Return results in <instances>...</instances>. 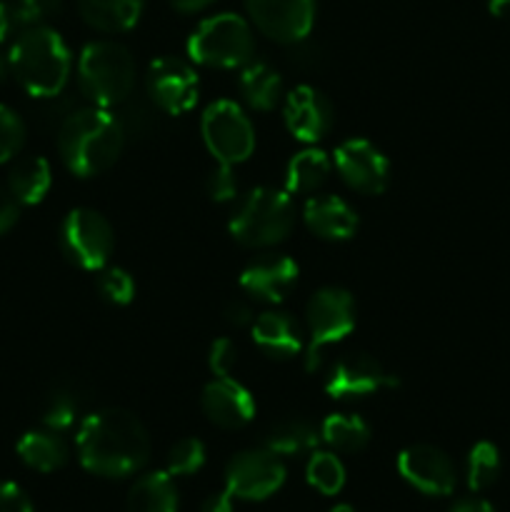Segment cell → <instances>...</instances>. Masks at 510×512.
I'll return each instance as SVG.
<instances>
[{"label":"cell","instance_id":"d6986e66","mask_svg":"<svg viewBox=\"0 0 510 512\" xmlns=\"http://www.w3.org/2000/svg\"><path fill=\"white\" fill-rule=\"evenodd\" d=\"M303 220L323 240H348L358 230V213L338 195H318L305 203Z\"/></svg>","mask_w":510,"mask_h":512},{"label":"cell","instance_id":"74e56055","mask_svg":"<svg viewBox=\"0 0 510 512\" xmlns=\"http://www.w3.org/2000/svg\"><path fill=\"white\" fill-rule=\"evenodd\" d=\"M235 363H238V348L230 338H218L210 345L208 353V365L213 370L215 378H230Z\"/></svg>","mask_w":510,"mask_h":512},{"label":"cell","instance_id":"ba28073f","mask_svg":"<svg viewBox=\"0 0 510 512\" xmlns=\"http://www.w3.org/2000/svg\"><path fill=\"white\" fill-rule=\"evenodd\" d=\"M203 140L218 163L238 165L255 150V130L245 110L233 100H218L203 115Z\"/></svg>","mask_w":510,"mask_h":512},{"label":"cell","instance_id":"ab89813d","mask_svg":"<svg viewBox=\"0 0 510 512\" xmlns=\"http://www.w3.org/2000/svg\"><path fill=\"white\" fill-rule=\"evenodd\" d=\"M0 512H33V505L18 485L0 480Z\"/></svg>","mask_w":510,"mask_h":512},{"label":"cell","instance_id":"e0dca14e","mask_svg":"<svg viewBox=\"0 0 510 512\" xmlns=\"http://www.w3.org/2000/svg\"><path fill=\"white\" fill-rule=\"evenodd\" d=\"M203 405L205 418L213 425L225 430H238L253 420L255 400L245 385H240L233 378H215L203 388Z\"/></svg>","mask_w":510,"mask_h":512},{"label":"cell","instance_id":"8fae6325","mask_svg":"<svg viewBox=\"0 0 510 512\" xmlns=\"http://www.w3.org/2000/svg\"><path fill=\"white\" fill-rule=\"evenodd\" d=\"M145 95L165 115L188 113L198 103V75L193 65L175 55H165L150 63L145 75Z\"/></svg>","mask_w":510,"mask_h":512},{"label":"cell","instance_id":"8992f818","mask_svg":"<svg viewBox=\"0 0 510 512\" xmlns=\"http://www.w3.org/2000/svg\"><path fill=\"white\" fill-rule=\"evenodd\" d=\"M253 53V30L235 13L203 20L188 40L190 60L208 68H243L253 60Z\"/></svg>","mask_w":510,"mask_h":512},{"label":"cell","instance_id":"ac0fdd59","mask_svg":"<svg viewBox=\"0 0 510 512\" xmlns=\"http://www.w3.org/2000/svg\"><path fill=\"white\" fill-rule=\"evenodd\" d=\"M298 283V263L288 255H265L240 273V288L263 303H280Z\"/></svg>","mask_w":510,"mask_h":512},{"label":"cell","instance_id":"c3c4849f","mask_svg":"<svg viewBox=\"0 0 510 512\" xmlns=\"http://www.w3.org/2000/svg\"><path fill=\"white\" fill-rule=\"evenodd\" d=\"M8 75H10V60H8V55L0 53V83H3Z\"/></svg>","mask_w":510,"mask_h":512},{"label":"cell","instance_id":"83f0119b","mask_svg":"<svg viewBox=\"0 0 510 512\" xmlns=\"http://www.w3.org/2000/svg\"><path fill=\"white\" fill-rule=\"evenodd\" d=\"M320 433L303 418H285L265 433V448L275 455H300L318 445Z\"/></svg>","mask_w":510,"mask_h":512},{"label":"cell","instance_id":"8d00e7d4","mask_svg":"<svg viewBox=\"0 0 510 512\" xmlns=\"http://www.w3.org/2000/svg\"><path fill=\"white\" fill-rule=\"evenodd\" d=\"M205 190H208V195L215 203L235 200V195H238V180L233 175V165L218 163V168L210 170L208 178H205Z\"/></svg>","mask_w":510,"mask_h":512},{"label":"cell","instance_id":"6da1fadb","mask_svg":"<svg viewBox=\"0 0 510 512\" xmlns=\"http://www.w3.org/2000/svg\"><path fill=\"white\" fill-rule=\"evenodd\" d=\"M78 460L100 478H128L150 458V438L140 418L123 408H103L80 423Z\"/></svg>","mask_w":510,"mask_h":512},{"label":"cell","instance_id":"30bf717a","mask_svg":"<svg viewBox=\"0 0 510 512\" xmlns=\"http://www.w3.org/2000/svg\"><path fill=\"white\" fill-rule=\"evenodd\" d=\"M285 483V465L273 450H243L225 468V488L238 500H265Z\"/></svg>","mask_w":510,"mask_h":512},{"label":"cell","instance_id":"ffe728a7","mask_svg":"<svg viewBox=\"0 0 510 512\" xmlns=\"http://www.w3.org/2000/svg\"><path fill=\"white\" fill-rule=\"evenodd\" d=\"M253 340L265 355L278 360H288L303 350V335L298 323L288 313L270 310L255 318Z\"/></svg>","mask_w":510,"mask_h":512},{"label":"cell","instance_id":"cb8c5ba5","mask_svg":"<svg viewBox=\"0 0 510 512\" xmlns=\"http://www.w3.org/2000/svg\"><path fill=\"white\" fill-rule=\"evenodd\" d=\"M18 458L38 473H55L68 463V445L55 430H30L15 445Z\"/></svg>","mask_w":510,"mask_h":512},{"label":"cell","instance_id":"4fadbf2b","mask_svg":"<svg viewBox=\"0 0 510 512\" xmlns=\"http://www.w3.org/2000/svg\"><path fill=\"white\" fill-rule=\"evenodd\" d=\"M385 388H398V378L368 353H345L330 365L325 378L330 398H365Z\"/></svg>","mask_w":510,"mask_h":512},{"label":"cell","instance_id":"277c9868","mask_svg":"<svg viewBox=\"0 0 510 512\" xmlns=\"http://www.w3.org/2000/svg\"><path fill=\"white\" fill-rule=\"evenodd\" d=\"M78 90L98 108H118L135 90V60L115 40L88 43L78 60Z\"/></svg>","mask_w":510,"mask_h":512},{"label":"cell","instance_id":"4dcf8cb0","mask_svg":"<svg viewBox=\"0 0 510 512\" xmlns=\"http://www.w3.org/2000/svg\"><path fill=\"white\" fill-rule=\"evenodd\" d=\"M305 478L318 493L335 495L345 485V468L335 453H313L305 468Z\"/></svg>","mask_w":510,"mask_h":512},{"label":"cell","instance_id":"e575fe53","mask_svg":"<svg viewBox=\"0 0 510 512\" xmlns=\"http://www.w3.org/2000/svg\"><path fill=\"white\" fill-rule=\"evenodd\" d=\"M25 123L13 108L0 105V163H8L23 150Z\"/></svg>","mask_w":510,"mask_h":512},{"label":"cell","instance_id":"1f68e13d","mask_svg":"<svg viewBox=\"0 0 510 512\" xmlns=\"http://www.w3.org/2000/svg\"><path fill=\"white\" fill-rule=\"evenodd\" d=\"M205 465V445L198 438H183L168 450L165 458V470L173 478H185V475L198 473Z\"/></svg>","mask_w":510,"mask_h":512},{"label":"cell","instance_id":"ee69618b","mask_svg":"<svg viewBox=\"0 0 510 512\" xmlns=\"http://www.w3.org/2000/svg\"><path fill=\"white\" fill-rule=\"evenodd\" d=\"M448 512H495V510L488 500L468 498V500H460V503H455Z\"/></svg>","mask_w":510,"mask_h":512},{"label":"cell","instance_id":"9a60e30c","mask_svg":"<svg viewBox=\"0 0 510 512\" xmlns=\"http://www.w3.org/2000/svg\"><path fill=\"white\" fill-rule=\"evenodd\" d=\"M398 470L415 490L443 498L455 490L458 473L448 455L435 445H410L398 455Z\"/></svg>","mask_w":510,"mask_h":512},{"label":"cell","instance_id":"f35d334b","mask_svg":"<svg viewBox=\"0 0 510 512\" xmlns=\"http://www.w3.org/2000/svg\"><path fill=\"white\" fill-rule=\"evenodd\" d=\"M290 63L295 68L305 70V73H313V70H320L325 65V53L320 45L305 43V40H298V43L290 45Z\"/></svg>","mask_w":510,"mask_h":512},{"label":"cell","instance_id":"484cf974","mask_svg":"<svg viewBox=\"0 0 510 512\" xmlns=\"http://www.w3.org/2000/svg\"><path fill=\"white\" fill-rule=\"evenodd\" d=\"M330 175V158L318 148H308L293 155L285 170V190L290 195L315 193Z\"/></svg>","mask_w":510,"mask_h":512},{"label":"cell","instance_id":"52a82bcc","mask_svg":"<svg viewBox=\"0 0 510 512\" xmlns=\"http://www.w3.org/2000/svg\"><path fill=\"white\" fill-rule=\"evenodd\" d=\"M310 343L305 348V370L318 373L325 363V350L340 343L355 328V300L348 290L328 288L315 290L305 305Z\"/></svg>","mask_w":510,"mask_h":512},{"label":"cell","instance_id":"681fc988","mask_svg":"<svg viewBox=\"0 0 510 512\" xmlns=\"http://www.w3.org/2000/svg\"><path fill=\"white\" fill-rule=\"evenodd\" d=\"M330 512H355V510L350 508V505H335V508L330 510Z\"/></svg>","mask_w":510,"mask_h":512},{"label":"cell","instance_id":"7a4b0ae2","mask_svg":"<svg viewBox=\"0 0 510 512\" xmlns=\"http://www.w3.org/2000/svg\"><path fill=\"white\" fill-rule=\"evenodd\" d=\"M58 153L70 173L90 178L108 170L128 143L118 115L108 108H78L60 123Z\"/></svg>","mask_w":510,"mask_h":512},{"label":"cell","instance_id":"7402d4cb","mask_svg":"<svg viewBox=\"0 0 510 512\" xmlns=\"http://www.w3.org/2000/svg\"><path fill=\"white\" fill-rule=\"evenodd\" d=\"M178 488L168 470L145 473L128 493V512H178Z\"/></svg>","mask_w":510,"mask_h":512},{"label":"cell","instance_id":"603a6c76","mask_svg":"<svg viewBox=\"0 0 510 512\" xmlns=\"http://www.w3.org/2000/svg\"><path fill=\"white\" fill-rule=\"evenodd\" d=\"M145 0H78L85 23L103 33H123L140 20Z\"/></svg>","mask_w":510,"mask_h":512},{"label":"cell","instance_id":"7dc6e473","mask_svg":"<svg viewBox=\"0 0 510 512\" xmlns=\"http://www.w3.org/2000/svg\"><path fill=\"white\" fill-rule=\"evenodd\" d=\"M488 10L495 18H510V0H488Z\"/></svg>","mask_w":510,"mask_h":512},{"label":"cell","instance_id":"7c38bea8","mask_svg":"<svg viewBox=\"0 0 510 512\" xmlns=\"http://www.w3.org/2000/svg\"><path fill=\"white\" fill-rule=\"evenodd\" d=\"M245 10L260 33L283 45L308 38L315 20V0H245Z\"/></svg>","mask_w":510,"mask_h":512},{"label":"cell","instance_id":"7bdbcfd3","mask_svg":"<svg viewBox=\"0 0 510 512\" xmlns=\"http://www.w3.org/2000/svg\"><path fill=\"white\" fill-rule=\"evenodd\" d=\"M233 495H230V490H220V493H213L208 495V498L203 500V508L200 512H233Z\"/></svg>","mask_w":510,"mask_h":512},{"label":"cell","instance_id":"d590c367","mask_svg":"<svg viewBox=\"0 0 510 512\" xmlns=\"http://www.w3.org/2000/svg\"><path fill=\"white\" fill-rule=\"evenodd\" d=\"M8 5L15 25L33 28V25H40V20H45L60 8V0H10Z\"/></svg>","mask_w":510,"mask_h":512},{"label":"cell","instance_id":"f1b7e54d","mask_svg":"<svg viewBox=\"0 0 510 512\" xmlns=\"http://www.w3.org/2000/svg\"><path fill=\"white\" fill-rule=\"evenodd\" d=\"M158 113L153 100L145 95V98H138V95H130L123 103L118 105V120L123 125L125 140H148L150 135L158 133Z\"/></svg>","mask_w":510,"mask_h":512},{"label":"cell","instance_id":"60d3db41","mask_svg":"<svg viewBox=\"0 0 510 512\" xmlns=\"http://www.w3.org/2000/svg\"><path fill=\"white\" fill-rule=\"evenodd\" d=\"M18 220V200L8 190V185L0 183V235L8 233Z\"/></svg>","mask_w":510,"mask_h":512},{"label":"cell","instance_id":"44dd1931","mask_svg":"<svg viewBox=\"0 0 510 512\" xmlns=\"http://www.w3.org/2000/svg\"><path fill=\"white\" fill-rule=\"evenodd\" d=\"M238 90L250 108L268 113L283 98V80H280V73L273 65L263 63V60H250L240 70Z\"/></svg>","mask_w":510,"mask_h":512},{"label":"cell","instance_id":"9c48e42d","mask_svg":"<svg viewBox=\"0 0 510 512\" xmlns=\"http://www.w3.org/2000/svg\"><path fill=\"white\" fill-rule=\"evenodd\" d=\"M60 245L65 258L83 270H100L115 248V235L108 218L98 210L75 208L60 228Z\"/></svg>","mask_w":510,"mask_h":512},{"label":"cell","instance_id":"d6a6232c","mask_svg":"<svg viewBox=\"0 0 510 512\" xmlns=\"http://www.w3.org/2000/svg\"><path fill=\"white\" fill-rule=\"evenodd\" d=\"M78 408V395H73L70 390H55L45 400L43 425L48 430H55V433H63V430H68L75 423Z\"/></svg>","mask_w":510,"mask_h":512},{"label":"cell","instance_id":"5bb4252c","mask_svg":"<svg viewBox=\"0 0 510 512\" xmlns=\"http://www.w3.org/2000/svg\"><path fill=\"white\" fill-rule=\"evenodd\" d=\"M335 170L348 188L365 195H380L390 183V163L373 143L363 138L345 140L335 150Z\"/></svg>","mask_w":510,"mask_h":512},{"label":"cell","instance_id":"f546056e","mask_svg":"<svg viewBox=\"0 0 510 512\" xmlns=\"http://www.w3.org/2000/svg\"><path fill=\"white\" fill-rule=\"evenodd\" d=\"M500 475V453L493 443H475L468 453V488L473 493L488 490Z\"/></svg>","mask_w":510,"mask_h":512},{"label":"cell","instance_id":"d4e9b609","mask_svg":"<svg viewBox=\"0 0 510 512\" xmlns=\"http://www.w3.org/2000/svg\"><path fill=\"white\" fill-rule=\"evenodd\" d=\"M50 183H53L50 163L45 158H38V155L20 158L8 173V190L18 200V205L40 203L48 195Z\"/></svg>","mask_w":510,"mask_h":512},{"label":"cell","instance_id":"836d02e7","mask_svg":"<svg viewBox=\"0 0 510 512\" xmlns=\"http://www.w3.org/2000/svg\"><path fill=\"white\" fill-rule=\"evenodd\" d=\"M98 290L110 305H128L135 298V280L123 268H100Z\"/></svg>","mask_w":510,"mask_h":512},{"label":"cell","instance_id":"2e32d148","mask_svg":"<svg viewBox=\"0 0 510 512\" xmlns=\"http://www.w3.org/2000/svg\"><path fill=\"white\" fill-rule=\"evenodd\" d=\"M283 118L293 138L318 143L333 128V105L313 85H298L285 98Z\"/></svg>","mask_w":510,"mask_h":512},{"label":"cell","instance_id":"f6af8a7d","mask_svg":"<svg viewBox=\"0 0 510 512\" xmlns=\"http://www.w3.org/2000/svg\"><path fill=\"white\" fill-rule=\"evenodd\" d=\"M170 5H173L175 10H180V13H198V10L208 8L213 0H168Z\"/></svg>","mask_w":510,"mask_h":512},{"label":"cell","instance_id":"5b68a950","mask_svg":"<svg viewBox=\"0 0 510 512\" xmlns=\"http://www.w3.org/2000/svg\"><path fill=\"white\" fill-rule=\"evenodd\" d=\"M295 208L288 190L255 188L245 195L230 218V235L245 248H270L288 238Z\"/></svg>","mask_w":510,"mask_h":512},{"label":"cell","instance_id":"3957f363","mask_svg":"<svg viewBox=\"0 0 510 512\" xmlns=\"http://www.w3.org/2000/svg\"><path fill=\"white\" fill-rule=\"evenodd\" d=\"M8 60L10 75L33 98H55L68 85L70 50L53 28H25L10 48Z\"/></svg>","mask_w":510,"mask_h":512},{"label":"cell","instance_id":"4316f807","mask_svg":"<svg viewBox=\"0 0 510 512\" xmlns=\"http://www.w3.org/2000/svg\"><path fill=\"white\" fill-rule=\"evenodd\" d=\"M320 438L338 453H360L370 443V428L360 415L333 413L323 420Z\"/></svg>","mask_w":510,"mask_h":512},{"label":"cell","instance_id":"b9f144b4","mask_svg":"<svg viewBox=\"0 0 510 512\" xmlns=\"http://www.w3.org/2000/svg\"><path fill=\"white\" fill-rule=\"evenodd\" d=\"M223 318L228 320L230 325H248L250 320H253V310H250L248 303H243V300H228L223 308Z\"/></svg>","mask_w":510,"mask_h":512},{"label":"cell","instance_id":"bcb514c9","mask_svg":"<svg viewBox=\"0 0 510 512\" xmlns=\"http://www.w3.org/2000/svg\"><path fill=\"white\" fill-rule=\"evenodd\" d=\"M13 28H15V20H13V13H10V5L0 3V43L8 38Z\"/></svg>","mask_w":510,"mask_h":512}]
</instances>
